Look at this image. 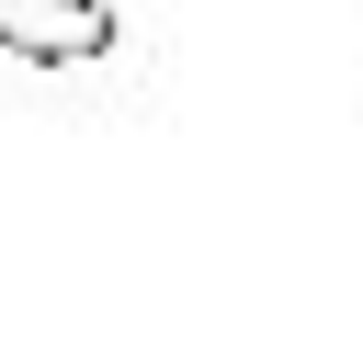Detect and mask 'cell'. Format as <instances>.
Returning <instances> with one entry per match:
<instances>
[{"label": "cell", "instance_id": "1", "mask_svg": "<svg viewBox=\"0 0 363 351\" xmlns=\"http://www.w3.org/2000/svg\"><path fill=\"white\" fill-rule=\"evenodd\" d=\"M113 34V0H0V57L23 68H102Z\"/></svg>", "mask_w": 363, "mask_h": 351}]
</instances>
